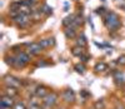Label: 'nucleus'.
<instances>
[{"instance_id":"obj_1","label":"nucleus","mask_w":125,"mask_h":109,"mask_svg":"<svg viewBox=\"0 0 125 109\" xmlns=\"http://www.w3.org/2000/svg\"><path fill=\"white\" fill-rule=\"evenodd\" d=\"M104 23H105L106 28L111 31H116L120 28V19L114 12H108L104 16Z\"/></svg>"},{"instance_id":"obj_2","label":"nucleus","mask_w":125,"mask_h":109,"mask_svg":"<svg viewBox=\"0 0 125 109\" xmlns=\"http://www.w3.org/2000/svg\"><path fill=\"white\" fill-rule=\"evenodd\" d=\"M14 21L16 23V25H18L19 28H25V26H28L29 21H30V19H29V15L20 13V14H19V15H18V16L14 19Z\"/></svg>"},{"instance_id":"obj_3","label":"nucleus","mask_w":125,"mask_h":109,"mask_svg":"<svg viewBox=\"0 0 125 109\" xmlns=\"http://www.w3.org/2000/svg\"><path fill=\"white\" fill-rule=\"evenodd\" d=\"M41 50H43V47L40 45V43H31L28 47V51L30 55H38Z\"/></svg>"},{"instance_id":"obj_4","label":"nucleus","mask_w":125,"mask_h":109,"mask_svg":"<svg viewBox=\"0 0 125 109\" xmlns=\"http://www.w3.org/2000/svg\"><path fill=\"white\" fill-rule=\"evenodd\" d=\"M43 103L54 107V105L58 103V94H55V93H49L48 95H45V97L43 98Z\"/></svg>"},{"instance_id":"obj_5","label":"nucleus","mask_w":125,"mask_h":109,"mask_svg":"<svg viewBox=\"0 0 125 109\" xmlns=\"http://www.w3.org/2000/svg\"><path fill=\"white\" fill-rule=\"evenodd\" d=\"M4 80H5L6 85H9V86H14V88H19L20 84H21L19 79L11 77V75H6V77L4 78Z\"/></svg>"},{"instance_id":"obj_6","label":"nucleus","mask_w":125,"mask_h":109,"mask_svg":"<svg viewBox=\"0 0 125 109\" xmlns=\"http://www.w3.org/2000/svg\"><path fill=\"white\" fill-rule=\"evenodd\" d=\"M48 94H49V89L46 88V86H44V85L38 86V88L34 90V95L38 97V98H44V97L48 95Z\"/></svg>"},{"instance_id":"obj_7","label":"nucleus","mask_w":125,"mask_h":109,"mask_svg":"<svg viewBox=\"0 0 125 109\" xmlns=\"http://www.w3.org/2000/svg\"><path fill=\"white\" fill-rule=\"evenodd\" d=\"M62 98H64V100L68 102V103L74 102L75 100V94L71 89H66V90H64V93H62Z\"/></svg>"},{"instance_id":"obj_8","label":"nucleus","mask_w":125,"mask_h":109,"mask_svg":"<svg viewBox=\"0 0 125 109\" xmlns=\"http://www.w3.org/2000/svg\"><path fill=\"white\" fill-rule=\"evenodd\" d=\"M0 103H3L8 108H13L14 104H15L14 100H13V97H9V95H5V94H3V98H1V102Z\"/></svg>"},{"instance_id":"obj_9","label":"nucleus","mask_w":125,"mask_h":109,"mask_svg":"<svg viewBox=\"0 0 125 109\" xmlns=\"http://www.w3.org/2000/svg\"><path fill=\"white\" fill-rule=\"evenodd\" d=\"M39 43H40V45L43 47V49L55 45V40H54V38H49V39H41Z\"/></svg>"},{"instance_id":"obj_10","label":"nucleus","mask_w":125,"mask_h":109,"mask_svg":"<svg viewBox=\"0 0 125 109\" xmlns=\"http://www.w3.org/2000/svg\"><path fill=\"white\" fill-rule=\"evenodd\" d=\"M4 94L5 95H9V97H15L18 94V88H14V86H6L5 90H4Z\"/></svg>"},{"instance_id":"obj_11","label":"nucleus","mask_w":125,"mask_h":109,"mask_svg":"<svg viewBox=\"0 0 125 109\" xmlns=\"http://www.w3.org/2000/svg\"><path fill=\"white\" fill-rule=\"evenodd\" d=\"M74 29H75V28H73V26H68V28L65 29V36H66L68 39H74V38L76 36V33H75Z\"/></svg>"},{"instance_id":"obj_12","label":"nucleus","mask_w":125,"mask_h":109,"mask_svg":"<svg viewBox=\"0 0 125 109\" xmlns=\"http://www.w3.org/2000/svg\"><path fill=\"white\" fill-rule=\"evenodd\" d=\"M74 20H75V15H69V16H66L64 20H62V25L64 26H71L73 24H74Z\"/></svg>"},{"instance_id":"obj_13","label":"nucleus","mask_w":125,"mask_h":109,"mask_svg":"<svg viewBox=\"0 0 125 109\" xmlns=\"http://www.w3.org/2000/svg\"><path fill=\"white\" fill-rule=\"evenodd\" d=\"M20 61H23V63H29L30 61V55L29 54H26V53H24V51H21V53H19L18 54V57H16Z\"/></svg>"},{"instance_id":"obj_14","label":"nucleus","mask_w":125,"mask_h":109,"mask_svg":"<svg viewBox=\"0 0 125 109\" xmlns=\"http://www.w3.org/2000/svg\"><path fill=\"white\" fill-rule=\"evenodd\" d=\"M71 53H73V55H75V57H81L83 54H84V48H81V47H75L74 49L71 50Z\"/></svg>"},{"instance_id":"obj_15","label":"nucleus","mask_w":125,"mask_h":109,"mask_svg":"<svg viewBox=\"0 0 125 109\" xmlns=\"http://www.w3.org/2000/svg\"><path fill=\"white\" fill-rule=\"evenodd\" d=\"M78 47H81V48H85V45H86V39H85V36H84V34H81L79 38H78Z\"/></svg>"},{"instance_id":"obj_16","label":"nucleus","mask_w":125,"mask_h":109,"mask_svg":"<svg viewBox=\"0 0 125 109\" xmlns=\"http://www.w3.org/2000/svg\"><path fill=\"white\" fill-rule=\"evenodd\" d=\"M106 64L105 63H99V64H96V67H95V70L96 72H104V70H106Z\"/></svg>"},{"instance_id":"obj_17","label":"nucleus","mask_w":125,"mask_h":109,"mask_svg":"<svg viewBox=\"0 0 125 109\" xmlns=\"http://www.w3.org/2000/svg\"><path fill=\"white\" fill-rule=\"evenodd\" d=\"M13 109H28V108L25 107V104H24L23 102H18V103H15V104H14Z\"/></svg>"},{"instance_id":"obj_18","label":"nucleus","mask_w":125,"mask_h":109,"mask_svg":"<svg viewBox=\"0 0 125 109\" xmlns=\"http://www.w3.org/2000/svg\"><path fill=\"white\" fill-rule=\"evenodd\" d=\"M41 10H43V13H45L46 15H49V14H51V13H53V9H51L49 5H44Z\"/></svg>"},{"instance_id":"obj_19","label":"nucleus","mask_w":125,"mask_h":109,"mask_svg":"<svg viewBox=\"0 0 125 109\" xmlns=\"http://www.w3.org/2000/svg\"><path fill=\"white\" fill-rule=\"evenodd\" d=\"M94 108H95V109H103V108H104V102H103V100L95 102V105H94Z\"/></svg>"},{"instance_id":"obj_20","label":"nucleus","mask_w":125,"mask_h":109,"mask_svg":"<svg viewBox=\"0 0 125 109\" xmlns=\"http://www.w3.org/2000/svg\"><path fill=\"white\" fill-rule=\"evenodd\" d=\"M75 70L78 72V73H84V70H85V68H84V65H75Z\"/></svg>"},{"instance_id":"obj_21","label":"nucleus","mask_w":125,"mask_h":109,"mask_svg":"<svg viewBox=\"0 0 125 109\" xmlns=\"http://www.w3.org/2000/svg\"><path fill=\"white\" fill-rule=\"evenodd\" d=\"M116 63H118V64H120V65H125V55L119 57V59L116 60Z\"/></svg>"},{"instance_id":"obj_22","label":"nucleus","mask_w":125,"mask_h":109,"mask_svg":"<svg viewBox=\"0 0 125 109\" xmlns=\"http://www.w3.org/2000/svg\"><path fill=\"white\" fill-rule=\"evenodd\" d=\"M96 14H100V15L106 14V13H105V9H104V8H99V9H96Z\"/></svg>"},{"instance_id":"obj_23","label":"nucleus","mask_w":125,"mask_h":109,"mask_svg":"<svg viewBox=\"0 0 125 109\" xmlns=\"http://www.w3.org/2000/svg\"><path fill=\"white\" fill-rule=\"evenodd\" d=\"M29 109H43V107H40V105H36V104H30Z\"/></svg>"},{"instance_id":"obj_24","label":"nucleus","mask_w":125,"mask_h":109,"mask_svg":"<svg viewBox=\"0 0 125 109\" xmlns=\"http://www.w3.org/2000/svg\"><path fill=\"white\" fill-rule=\"evenodd\" d=\"M80 59H81V61H84V63H85V61H88L89 57H88V55H84V54H83V55L80 57Z\"/></svg>"},{"instance_id":"obj_25","label":"nucleus","mask_w":125,"mask_h":109,"mask_svg":"<svg viewBox=\"0 0 125 109\" xmlns=\"http://www.w3.org/2000/svg\"><path fill=\"white\" fill-rule=\"evenodd\" d=\"M36 65H38V67H45V65H46V63H44V61H39Z\"/></svg>"},{"instance_id":"obj_26","label":"nucleus","mask_w":125,"mask_h":109,"mask_svg":"<svg viewBox=\"0 0 125 109\" xmlns=\"http://www.w3.org/2000/svg\"><path fill=\"white\" fill-rule=\"evenodd\" d=\"M81 95H83V97H88V93H86L85 90H83V92H81Z\"/></svg>"},{"instance_id":"obj_27","label":"nucleus","mask_w":125,"mask_h":109,"mask_svg":"<svg viewBox=\"0 0 125 109\" xmlns=\"http://www.w3.org/2000/svg\"><path fill=\"white\" fill-rule=\"evenodd\" d=\"M124 9H125V6H124Z\"/></svg>"}]
</instances>
